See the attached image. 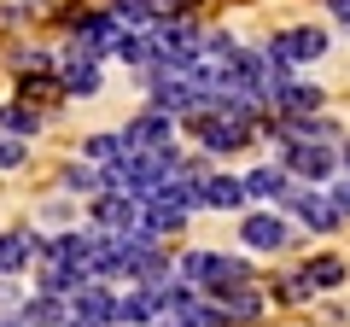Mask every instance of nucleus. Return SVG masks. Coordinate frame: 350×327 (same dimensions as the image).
<instances>
[{
    "label": "nucleus",
    "instance_id": "obj_1",
    "mask_svg": "<svg viewBox=\"0 0 350 327\" xmlns=\"http://www.w3.org/2000/svg\"><path fill=\"white\" fill-rule=\"evenodd\" d=\"M181 287H211V292H228V287H245V263L239 257H216V252H187L181 257Z\"/></svg>",
    "mask_w": 350,
    "mask_h": 327
},
{
    "label": "nucleus",
    "instance_id": "obj_2",
    "mask_svg": "<svg viewBox=\"0 0 350 327\" xmlns=\"http://www.w3.org/2000/svg\"><path fill=\"white\" fill-rule=\"evenodd\" d=\"M111 292L100 287V280H82V287L70 292V310H64V327H105L111 322Z\"/></svg>",
    "mask_w": 350,
    "mask_h": 327
},
{
    "label": "nucleus",
    "instance_id": "obj_3",
    "mask_svg": "<svg viewBox=\"0 0 350 327\" xmlns=\"http://www.w3.org/2000/svg\"><path fill=\"white\" fill-rule=\"evenodd\" d=\"M193 129H199V140L211 152H239L251 135H257L251 123H234V117H222V112H193Z\"/></svg>",
    "mask_w": 350,
    "mask_h": 327
},
{
    "label": "nucleus",
    "instance_id": "obj_4",
    "mask_svg": "<svg viewBox=\"0 0 350 327\" xmlns=\"http://www.w3.org/2000/svg\"><path fill=\"white\" fill-rule=\"evenodd\" d=\"M262 53H269L275 64H286V70H292V64L321 59V53H327V36H321V29H286V36H275Z\"/></svg>",
    "mask_w": 350,
    "mask_h": 327
},
{
    "label": "nucleus",
    "instance_id": "obj_5",
    "mask_svg": "<svg viewBox=\"0 0 350 327\" xmlns=\"http://www.w3.org/2000/svg\"><path fill=\"white\" fill-rule=\"evenodd\" d=\"M123 146L129 152H163V146H175V117L152 112V117H140V123H129L123 129Z\"/></svg>",
    "mask_w": 350,
    "mask_h": 327
},
{
    "label": "nucleus",
    "instance_id": "obj_6",
    "mask_svg": "<svg viewBox=\"0 0 350 327\" xmlns=\"http://www.w3.org/2000/svg\"><path fill=\"white\" fill-rule=\"evenodd\" d=\"M286 205H292V216H298L304 228H315V234H333V228H345L327 193H286Z\"/></svg>",
    "mask_w": 350,
    "mask_h": 327
},
{
    "label": "nucleus",
    "instance_id": "obj_7",
    "mask_svg": "<svg viewBox=\"0 0 350 327\" xmlns=\"http://www.w3.org/2000/svg\"><path fill=\"white\" fill-rule=\"evenodd\" d=\"M239 193H245V199H262V205H286L292 181H286V170L262 164V170H245V176H239Z\"/></svg>",
    "mask_w": 350,
    "mask_h": 327
},
{
    "label": "nucleus",
    "instance_id": "obj_8",
    "mask_svg": "<svg viewBox=\"0 0 350 327\" xmlns=\"http://www.w3.org/2000/svg\"><path fill=\"white\" fill-rule=\"evenodd\" d=\"M280 152H286V170H292V176H304V181H327V176H333V146H304V140H298V146H280Z\"/></svg>",
    "mask_w": 350,
    "mask_h": 327
},
{
    "label": "nucleus",
    "instance_id": "obj_9",
    "mask_svg": "<svg viewBox=\"0 0 350 327\" xmlns=\"http://www.w3.org/2000/svg\"><path fill=\"white\" fill-rule=\"evenodd\" d=\"M135 211L140 205L129 199V193H100V199H94V222H100L105 234H123V239H129V228H135Z\"/></svg>",
    "mask_w": 350,
    "mask_h": 327
},
{
    "label": "nucleus",
    "instance_id": "obj_10",
    "mask_svg": "<svg viewBox=\"0 0 350 327\" xmlns=\"http://www.w3.org/2000/svg\"><path fill=\"white\" fill-rule=\"evenodd\" d=\"M338 280H345V263H338V257H315V263H304L298 275H292V298H304V292H327V287H338Z\"/></svg>",
    "mask_w": 350,
    "mask_h": 327
},
{
    "label": "nucleus",
    "instance_id": "obj_11",
    "mask_svg": "<svg viewBox=\"0 0 350 327\" xmlns=\"http://www.w3.org/2000/svg\"><path fill=\"white\" fill-rule=\"evenodd\" d=\"M239 234H245V246H257V252H280V246H286V222H280L275 211H251L245 222H239Z\"/></svg>",
    "mask_w": 350,
    "mask_h": 327
},
{
    "label": "nucleus",
    "instance_id": "obj_12",
    "mask_svg": "<svg viewBox=\"0 0 350 327\" xmlns=\"http://www.w3.org/2000/svg\"><path fill=\"white\" fill-rule=\"evenodd\" d=\"M216 315H222V322H257L262 298L251 287H228V292H216Z\"/></svg>",
    "mask_w": 350,
    "mask_h": 327
},
{
    "label": "nucleus",
    "instance_id": "obj_13",
    "mask_svg": "<svg viewBox=\"0 0 350 327\" xmlns=\"http://www.w3.org/2000/svg\"><path fill=\"white\" fill-rule=\"evenodd\" d=\"M269 105H275L280 117H310L315 105H321V88H310V82H286V88H280Z\"/></svg>",
    "mask_w": 350,
    "mask_h": 327
},
{
    "label": "nucleus",
    "instance_id": "obj_14",
    "mask_svg": "<svg viewBox=\"0 0 350 327\" xmlns=\"http://www.w3.org/2000/svg\"><path fill=\"white\" fill-rule=\"evenodd\" d=\"M152 315H158V298H152L146 287H135L129 298H117V304H111V322H123V327H146Z\"/></svg>",
    "mask_w": 350,
    "mask_h": 327
},
{
    "label": "nucleus",
    "instance_id": "obj_15",
    "mask_svg": "<svg viewBox=\"0 0 350 327\" xmlns=\"http://www.w3.org/2000/svg\"><path fill=\"white\" fill-rule=\"evenodd\" d=\"M82 280H88V269H76V263H47V269H41V298H70Z\"/></svg>",
    "mask_w": 350,
    "mask_h": 327
},
{
    "label": "nucleus",
    "instance_id": "obj_16",
    "mask_svg": "<svg viewBox=\"0 0 350 327\" xmlns=\"http://www.w3.org/2000/svg\"><path fill=\"white\" fill-rule=\"evenodd\" d=\"M29 257H36V234H24V228L0 234V275H18Z\"/></svg>",
    "mask_w": 350,
    "mask_h": 327
},
{
    "label": "nucleus",
    "instance_id": "obj_17",
    "mask_svg": "<svg viewBox=\"0 0 350 327\" xmlns=\"http://www.w3.org/2000/svg\"><path fill=\"white\" fill-rule=\"evenodd\" d=\"M59 88H64V94H100V64L82 59V53H70V64H64V76H59Z\"/></svg>",
    "mask_w": 350,
    "mask_h": 327
},
{
    "label": "nucleus",
    "instance_id": "obj_18",
    "mask_svg": "<svg viewBox=\"0 0 350 327\" xmlns=\"http://www.w3.org/2000/svg\"><path fill=\"white\" fill-rule=\"evenodd\" d=\"M245 199L239 193V176H199V205H216V211H234Z\"/></svg>",
    "mask_w": 350,
    "mask_h": 327
},
{
    "label": "nucleus",
    "instance_id": "obj_19",
    "mask_svg": "<svg viewBox=\"0 0 350 327\" xmlns=\"http://www.w3.org/2000/svg\"><path fill=\"white\" fill-rule=\"evenodd\" d=\"M41 257H47V263H76V269H82V257H88V234H59V239H41Z\"/></svg>",
    "mask_w": 350,
    "mask_h": 327
},
{
    "label": "nucleus",
    "instance_id": "obj_20",
    "mask_svg": "<svg viewBox=\"0 0 350 327\" xmlns=\"http://www.w3.org/2000/svg\"><path fill=\"white\" fill-rule=\"evenodd\" d=\"M0 129H6L12 140H29L41 129V112L36 105H0Z\"/></svg>",
    "mask_w": 350,
    "mask_h": 327
},
{
    "label": "nucleus",
    "instance_id": "obj_21",
    "mask_svg": "<svg viewBox=\"0 0 350 327\" xmlns=\"http://www.w3.org/2000/svg\"><path fill=\"white\" fill-rule=\"evenodd\" d=\"M111 18L123 29H146V24H158V0H117Z\"/></svg>",
    "mask_w": 350,
    "mask_h": 327
},
{
    "label": "nucleus",
    "instance_id": "obj_22",
    "mask_svg": "<svg viewBox=\"0 0 350 327\" xmlns=\"http://www.w3.org/2000/svg\"><path fill=\"white\" fill-rule=\"evenodd\" d=\"M18 322L24 327H64V304L59 298H29L24 310H18Z\"/></svg>",
    "mask_w": 350,
    "mask_h": 327
},
{
    "label": "nucleus",
    "instance_id": "obj_23",
    "mask_svg": "<svg viewBox=\"0 0 350 327\" xmlns=\"http://www.w3.org/2000/svg\"><path fill=\"white\" fill-rule=\"evenodd\" d=\"M64 187H70V193H94V199H100L105 176H100V170H88V164H70V170H64Z\"/></svg>",
    "mask_w": 350,
    "mask_h": 327
},
{
    "label": "nucleus",
    "instance_id": "obj_24",
    "mask_svg": "<svg viewBox=\"0 0 350 327\" xmlns=\"http://www.w3.org/2000/svg\"><path fill=\"white\" fill-rule=\"evenodd\" d=\"M88 158L94 164H117V158H129V146H123V135H94L88 140Z\"/></svg>",
    "mask_w": 350,
    "mask_h": 327
},
{
    "label": "nucleus",
    "instance_id": "obj_25",
    "mask_svg": "<svg viewBox=\"0 0 350 327\" xmlns=\"http://www.w3.org/2000/svg\"><path fill=\"white\" fill-rule=\"evenodd\" d=\"M18 164H24V140L0 135V170H18Z\"/></svg>",
    "mask_w": 350,
    "mask_h": 327
},
{
    "label": "nucleus",
    "instance_id": "obj_26",
    "mask_svg": "<svg viewBox=\"0 0 350 327\" xmlns=\"http://www.w3.org/2000/svg\"><path fill=\"white\" fill-rule=\"evenodd\" d=\"M327 199H333V211H338V222H350V181H338V187L327 193Z\"/></svg>",
    "mask_w": 350,
    "mask_h": 327
},
{
    "label": "nucleus",
    "instance_id": "obj_27",
    "mask_svg": "<svg viewBox=\"0 0 350 327\" xmlns=\"http://www.w3.org/2000/svg\"><path fill=\"white\" fill-rule=\"evenodd\" d=\"M193 0H158V18H175V12H187Z\"/></svg>",
    "mask_w": 350,
    "mask_h": 327
},
{
    "label": "nucleus",
    "instance_id": "obj_28",
    "mask_svg": "<svg viewBox=\"0 0 350 327\" xmlns=\"http://www.w3.org/2000/svg\"><path fill=\"white\" fill-rule=\"evenodd\" d=\"M327 6H333V18H345V24H350V0H327Z\"/></svg>",
    "mask_w": 350,
    "mask_h": 327
},
{
    "label": "nucleus",
    "instance_id": "obj_29",
    "mask_svg": "<svg viewBox=\"0 0 350 327\" xmlns=\"http://www.w3.org/2000/svg\"><path fill=\"white\" fill-rule=\"evenodd\" d=\"M0 327H24V322H18V315H0Z\"/></svg>",
    "mask_w": 350,
    "mask_h": 327
},
{
    "label": "nucleus",
    "instance_id": "obj_30",
    "mask_svg": "<svg viewBox=\"0 0 350 327\" xmlns=\"http://www.w3.org/2000/svg\"><path fill=\"white\" fill-rule=\"evenodd\" d=\"M345 164H350V140H345Z\"/></svg>",
    "mask_w": 350,
    "mask_h": 327
}]
</instances>
